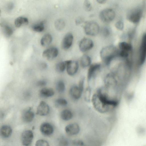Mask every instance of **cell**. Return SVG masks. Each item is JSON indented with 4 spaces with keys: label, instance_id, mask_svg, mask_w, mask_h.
<instances>
[{
    "label": "cell",
    "instance_id": "obj_1",
    "mask_svg": "<svg viewBox=\"0 0 146 146\" xmlns=\"http://www.w3.org/2000/svg\"><path fill=\"white\" fill-rule=\"evenodd\" d=\"M119 50L112 45H108L102 48L100 52L102 60L107 65L109 64L111 60L118 56Z\"/></svg>",
    "mask_w": 146,
    "mask_h": 146
},
{
    "label": "cell",
    "instance_id": "obj_2",
    "mask_svg": "<svg viewBox=\"0 0 146 146\" xmlns=\"http://www.w3.org/2000/svg\"><path fill=\"white\" fill-rule=\"evenodd\" d=\"M84 29L86 35L92 36L97 35L100 30L98 24L93 21L86 22L84 26Z\"/></svg>",
    "mask_w": 146,
    "mask_h": 146
},
{
    "label": "cell",
    "instance_id": "obj_3",
    "mask_svg": "<svg viewBox=\"0 0 146 146\" xmlns=\"http://www.w3.org/2000/svg\"><path fill=\"white\" fill-rule=\"evenodd\" d=\"M91 101L94 108L100 113H106L111 109V108L105 106L100 101L96 93L92 96Z\"/></svg>",
    "mask_w": 146,
    "mask_h": 146
},
{
    "label": "cell",
    "instance_id": "obj_4",
    "mask_svg": "<svg viewBox=\"0 0 146 146\" xmlns=\"http://www.w3.org/2000/svg\"><path fill=\"white\" fill-rule=\"evenodd\" d=\"M142 11L140 8H135L129 11L127 15L126 19L129 22L134 24L138 23L142 15Z\"/></svg>",
    "mask_w": 146,
    "mask_h": 146
},
{
    "label": "cell",
    "instance_id": "obj_5",
    "mask_svg": "<svg viewBox=\"0 0 146 146\" xmlns=\"http://www.w3.org/2000/svg\"><path fill=\"white\" fill-rule=\"evenodd\" d=\"M115 13L112 9L107 8L101 11L99 14V18L103 22L108 23L112 21L115 18Z\"/></svg>",
    "mask_w": 146,
    "mask_h": 146
},
{
    "label": "cell",
    "instance_id": "obj_6",
    "mask_svg": "<svg viewBox=\"0 0 146 146\" xmlns=\"http://www.w3.org/2000/svg\"><path fill=\"white\" fill-rule=\"evenodd\" d=\"M146 34H143L139 47V63L140 65L144 63L146 59Z\"/></svg>",
    "mask_w": 146,
    "mask_h": 146
},
{
    "label": "cell",
    "instance_id": "obj_7",
    "mask_svg": "<svg viewBox=\"0 0 146 146\" xmlns=\"http://www.w3.org/2000/svg\"><path fill=\"white\" fill-rule=\"evenodd\" d=\"M65 61L66 65V68L68 74L71 76L75 74L79 68L78 62L76 61L71 60H67Z\"/></svg>",
    "mask_w": 146,
    "mask_h": 146
},
{
    "label": "cell",
    "instance_id": "obj_8",
    "mask_svg": "<svg viewBox=\"0 0 146 146\" xmlns=\"http://www.w3.org/2000/svg\"><path fill=\"white\" fill-rule=\"evenodd\" d=\"M94 43L90 39L84 38L82 39L79 43V47L80 50L85 52L91 49L94 46Z\"/></svg>",
    "mask_w": 146,
    "mask_h": 146
},
{
    "label": "cell",
    "instance_id": "obj_9",
    "mask_svg": "<svg viewBox=\"0 0 146 146\" xmlns=\"http://www.w3.org/2000/svg\"><path fill=\"white\" fill-rule=\"evenodd\" d=\"M34 137L33 133L30 130L24 131L21 136V140L22 144L25 146H29L32 143Z\"/></svg>",
    "mask_w": 146,
    "mask_h": 146
},
{
    "label": "cell",
    "instance_id": "obj_10",
    "mask_svg": "<svg viewBox=\"0 0 146 146\" xmlns=\"http://www.w3.org/2000/svg\"><path fill=\"white\" fill-rule=\"evenodd\" d=\"M58 49L55 47H52L44 50L42 53L43 56L48 60H52L56 58L58 54Z\"/></svg>",
    "mask_w": 146,
    "mask_h": 146
},
{
    "label": "cell",
    "instance_id": "obj_11",
    "mask_svg": "<svg viewBox=\"0 0 146 146\" xmlns=\"http://www.w3.org/2000/svg\"><path fill=\"white\" fill-rule=\"evenodd\" d=\"M50 111V108L45 102H41L36 110V114L40 116H45L48 114Z\"/></svg>",
    "mask_w": 146,
    "mask_h": 146
},
{
    "label": "cell",
    "instance_id": "obj_12",
    "mask_svg": "<svg viewBox=\"0 0 146 146\" xmlns=\"http://www.w3.org/2000/svg\"><path fill=\"white\" fill-rule=\"evenodd\" d=\"M73 36L71 33H67L64 37L61 42V46L63 49L66 50L72 46L73 40Z\"/></svg>",
    "mask_w": 146,
    "mask_h": 146
},
{
    "label": "cell",
    "instance_id": "obj_13",
    "mask_svg": "<svg viewBox=\"0 0 146 146\" xmlns=\"http://www.w3.org/2000/svg\"><path fill=\"white\" fill-rule=\"evenodd\" d=\"M40 130L43 135L46 136H49L53 133L54 128L52 126L50 123L44 122L41 125Z\"/></svg>",
    "mask_w": 146,
    "mask_h": 146
},
{
    "label": "cell",
    "instance_id": "obj_14",
    "mask_svg": "<svg viewBox=\"0 0 146 146\" xmlns=\"http://www.w3.org/2000/svg\"><path fill=\"white\" fill-rule=\"evenodd\" d=\"M66 133L70 135L78 134L80 131L79 125L77 123H73L67 125L65 128Z\"/></svg>",
    "mask_w": 146,
    "mask_h": 146
},
{
    "label": "cell",
    "instance_id": "obj_15",
    "mask_svg": "<svg viewBox=\"0 0 146 146\" xmlns=\"http://www.w3.org/2000/svg\"><path fill=\"white\" fill-rule=\"evenodd\" d=\"M101 65L99 63H94L89 66L87 73V79L89 81L95 75L96 72L100 69Z\"/></svg>",
    "mask_w": 146,
    "mask_h": 146
},
{
    "label": "cell",
    "instance_id": "obj_16",
    "mask_svg": "<svg viewBox=\"0 0 146 146\" xmlns=\"http://www.w3.org/2000/svg\"><path fill=\"white\" fill-rule=\"evenodd\" d=\"M104 82L106 87H112L116 86L117 81L115 75L109 73L106 76Z\"/></svg>",
    "mask_w": 146,
    "mask_h": 146
},
{
    "label": "cell",
    "instance_id": "obj_17",
    "mask_svg": "<svg viewBox=\"0 0 146 146\" xmlns=\"http://www.w3.org/2000/svg\"><path fill=\"white\" fill-rule=\"evenodd\" d=\"M12 133V129L9 125H4L0 127V136L4 139L10 137Z\"/></svg>",
    "mask_w": 146,
    "mask_h": 146
},
{
    "label": "cell",
    "instance_id": "obj_18",
    "mask_svg": "<svg viewBox=\"0 0 146 146\" xmlns=\"http://www.w3.org/2000/svg\"><path fill=\"white\" fill-rule=\"evenodd\" d=\"M83 91L78 86H72L69 90V94L71 97L74 100H78L81 97Z\"/></svg>",
    "mask_w": 146,
    "mask_h": 146
},
{
    "label": "cell",
    "instance_id": "obj_19",
    "mask_svg": "<svg viewBox=\"0 0 146 146\" xmlns=\"http://www.w3.org/2000/svg\"><path fill=\"white\" fill-rule=\"evenodd\" d=\"M2 32L7 38L10 37L13 33L14 29L13 27L9 24L3 23L1 24Z\"/></svg>",
    "mask_w": 146,
    "mask_h": 146
},
{
    "label": "cell",
    "instance_id": "obj_20",
    "mask_svg": "<svg viewBox=\"0 0 146 146\" xmlns=\"http://www.w3.org/2000/svg\"><path fill=\"white\" fill-rule=\"evenodd\" d=\"M35 114L31 109L25 110L23 113L22 118L23 121L27 123L31 122L33 119Z\"/></svg>",
    "mask_w": 146,
    "mask_h": 146
},
{
    "label": "cell",
    "instance_id": "obj_21",
    "mask_svg": "<svg viewBox=\"0 0 146 146\" xmlns=\"http://www.w3.org/2000/svg\"><path fill=\"white\" fill-rule=\"evenodd\" d=\"M39 94L42 97L46 98L53 96L54 94V92L51 88H43L40 90Z\"/></svg>",
    "mask_w": 146,
    "mask_h": 146
},
{
    "label": "cell",
    "instance_id": "obj_22",
    "mask_svg": "<svg viewBox=\"0 0 146 146\" xmlns=\"http://www.w3.org/2000/svg\"><path fill=\"white\" fill-rule=\"evenodd\" d=\"M29 23V20L27 17H19L17 18L14 21L15 26L19 28L23 25L27 24Z\"/></svg>",
    "mask_w": 146,
    "mask_h": 146
},
{
    "label": "cell",
    "instance_id": "obj_23",
    "mask_svg": "<svg viewBox=\"0 0 146 146\" xmlns=\"http://www.w3.org/2000/svg\"><path fill=\"white\" fill-rule=\"evenodd\" d=\"M52 40V37L51 35L48 33L46 34L42 38L40 43L42 46H46L51 43Z\"/></svg>",
    "mask_w": 146,
    "mask_h": 146
},
{
    "label": "cell",
    "instance_id": "obj_24",
    "mask_svg": "<svg viewBox=\"0 0 146 146\" xmlns=\"http://www.w3.org/2000/svg\"><path fill=\"white\" fill-rule=\"evenodd\" d=\"M91 60L90 57L86 54L83 55L80 60V64L83 68H86L91 64Z\"/></svg>",
    "mask_w": 146,
    "mask_h": 146
},
{
    "label": "cell",
    "instance_id": "obj_25",
    "mask_svg": "<svg viewBox=\"0 0 146 146\" xmlns=\"http://www.w3.org/2000/svg\"><path fill=\"white\" fill-rule=\"evenodd\" d=\"M45 22L41 21L33 25L32 26V29L35 32H40L44 31V29Z\"/></svg>",
    "mask_w": 146,
    "mask_h": 146
},
{
    "label": "cell",
    "instance_id": "obj_26",
    "mask_svg": "<svg viewBox=\"0 0 146 146\" xmlns=\"http://www.w3.org/2000/svg\"><path fill=\"white\" fill-rule=\"evenodd\" d=\"M73 116L72 111L67 109L63 110L60 114L61 118L64 120L68 121L71 119Z\"/></svg>",
    "mask_w": 146,
    "mask_h": 146
},
{
    "label": "cell",
    "instance_id": "obj_27",
    "mask_svg": "<svg viewBox=\"0 0 146 146\" xmlns=\"http://www.w3.org/2000/svg\"><path fill=\"white\" fill-rule=\"evenodd\" d=\"M54 25L56 30L58 31H61L64 28L66 24L65 21L63 19H59L55 21Z\"/></svg>",
    "mask_w": 146,
    "mask_h": 146
},
{
    "label": "cell",
    "instance_id": "obj_28",
    "mask_svg": "<svg viewBox=\"0 0 146 146\" xmlns=\"http://www.w3.org/2000/svg\"><path fill=\"white\" fill-rule=\"evenodd\" d=\"M120 50H125L129 51L132 49V46L129 43L125 42H121L118 44Z\"/></svg>",
    "mask_w": 146,
    "mask_h": 146
},
{
    "label": "cell",
    "instance_id": "obj_29",
    "mask_svg": "<svg viewBox=\"0 0 146 146\" xmlns=\"http://www.w3.org/2000/svg\"><path fill=\"white\" fill-rule=\"evenodd\" d=\"M56 88L59 93H62L64 92L65 89V86L64 82L61 80L58 81L56 83Z\"/></svg>",
    "mask_w": 146,
    "mask_h": 146
},
{
    "label": "cell",
    "instance_id": "obj_30",
    "mask_svg": "<svg viewBox=\"0 0 146 146\" xmlns=\"http://www.w3.org/2000/svg\"><path fill=\"white\" fill-rule=\"evenodd\" d=\"M66 66V65L65 61L60 62L56 65V70L58 72H62L65 70Z\"/></svg>",
    "mask_w": 146,
    "mask_h": 146
},
{
    "label": "cell",
    "instance_id": "obj_31",
    "mask_svg": "<svg viewBox=\"0 0 146 146\" xmlns=\"http://www.w3.org/2000/svg\"><path fill=\"white\" fill-rule=\"evenodd\" d=\"M91 90L90 87H87L85 90L84 94V98L87 102H90L91 100Z\"/></svg>",
    "mask_w": 146,
    "mask_h": 146
},
{
    "label": "cell",
    "instance_id": "obj_32",
    "mask_svg": "<svg viewBox=\"0 0 146 146\" xmlns=\"http://www.w3.org/2000/svg\"><path fill=\"white\" fill-rule=\"evenodd\" d=\"M100 31L102 35L105 37L109 36L111 33L110 29L106 26L102 27Z\"/></svg>",
    "mask_w": 146,
    "mask_h": 146
},
{
    "label": "cell",
    "instance_id": "obj_33",
    "mask_svg": "<svg viewBox=\"0 0 146 146\" xmlns=\"http://www.w3.org/2000/svg\"><path fill=\"white\" fill-rule=\"evenodd\" d=\"M83 7L84 9L86 11H90L92 9V6L89 0H84Z\"/></svg>",
    "mask_w": 146,
    "mask_h": 146
},
{
    "label": "cell",
    "instance_id": "obj_34",
    "mask_svg": "<svg viewBox=\"0 0 146 146\" xmlns=\"http://www.w3.org/2000/svg\"><path fill=\"white\" fill-rule=\"evenodd\" d=\"M55 103L58 106H64L68 104L67 100L63 98H58L56 100Z\"/></svg>",
    "mask_w": 146,
    "mask_h": 146
},
{
    "label": "cell",
    "instance_id": "obj_35",
    "mask_svg": "<svg viewBox=\"0 0 146 146\" xmlns=\"http://www.w3.org/2000/svg\"><path fill=\"white\" fill-rule=\"evenodd\" d=\"M129 55V51L120 50H119L118 56L123 58H127Z\"/></svg>",
    "mask_w": 146,
    "mask_h": 146
},
{
    "label": "cell",
    "instance_id": "obj_36",
    "mask_svg": "<svg viewBox=\"0 0 146 146\" xmlns=\"http://www.w3.org/2000/svg\"><path fill=\"white\" fill-rule=\"evenodd\" d=\"M35 145L36 146H48L49 143L43 139H39L37 140Z\"/></svg>",
    "mask_w": 146,
    "mask_h": 146
},
{
    "label": "cell",
    "instance_id": "obj_37",
    "mask_svg": "<svg viewBox=\"0 0 146 146\" xmlns=\"http://www.w3.org/2000/svg\"><path fill=\"white\" fill-rule=\"evenodd\" d=\"M115 27L117 30L120 31H122L124 27V23L121 21H118L115 23Z\"/></svg>",
    "mask_w": 146,
    "mask_h": 146
},
{
    "label": "cell",
    "instance_id": "obj_38",
    "mask_svg": "<svg viewBox=\"0 0 146 146\" xmlns=\"http://www.w3.org/2000/svg\"><path fill=\"white\" fill-rule=\"evenodd\" d=\"M14 7V4L12 2L8 3L5 7V9L8 12H11L13 9Z\"/></svg>",
    "mask_w": 146,
    "mask_h": 146
},
{
    "label": "cell",
    "instance_id": "obj_39",
    "mask_svg": "<svg viewBox=\"0 0 146 146\" xmlns=\"http://www.w3.org/2000/svg\"><path fill=\"white\" fill-rule=\"evenodd\" d=\"M59 143L60 146H67L68 145V142L66 139L62 137L59 139Z\"/></svg>",
    "mask_w": 146,
    "mask_h": 146
},
{
    "label": "cell",
    "instance_id": "obj_40",
    "mask_svg": "<svg viewBox=\"0 0 146 146\" xmlns=\"http://www.w3.org/2000/svg\"><path fill=\"white\" fill-rule=\"evenodd\" d=\"M84 76L82 77L79 80L78 86L79 88L82 91L84 89Z\"/></svg>",
    "mask_w": 146,
    "mask_h": 146
},
{
    "label": "cell",
    "instance_id": "obj_41",
    "mask_svg": "<svg viewBox=\"0 0 146 146\" xmlns=\"http://www.w3.org/2000/svg\"><path fill=\"white\" fill-rule=\"evenodd\" d=\"M73 144L75 145L82 146L84 145L83 142L80 140H75L73 141Z\"/></svg>",
    "mask_w": 146,
    "mask_h": 146
},
{
    "label": "cell",
    "instance_id": "obj_42",
    "mask_svg": "<svg viewBox=\"0 0 146 146\" xmlns=\"http://www.w3.org/2000/svg\"><path fill=\"white\" fill-rule=\"evenodd\" d=\"M37 85L39 87H43L45 86L46 84V81L43 80L38 81L37 82Z\"/></svg>",
    "mask_w": 146,
    "mask_h": 146
},
{
    "label": "cell",
    "instance_id": "obj_43",
    "mask_svg": "<svg viewBox=\"0 0 146 146\" xmlns=\"http://www.w3.org/2000/svg\"><path fill=\"white\" fill-rule=\"evenodd\" d=\"M84 21V19L82 17H77L75 20V23L76 25H79L82 23Z\"/></svg>",
    "mask_w": 146,
    "mask_h": 146
},
{
    "label": "cell",
    "instance_id": "obj_44",
    "mask_svg": "<svg viewBox=\"0 0 146 146\" xmlns=\"http://www.w3.org/2000/svg\"><path fill=\"white\" fill-rule=\"evenodd\" d=\"M40 67L42 69H45L47 67V65L46 63L43 62L40 64Z\"/></svg>",
    "mask_w": 146,
    "mask_h": 146
},
{
    "label": "cell",
    "instance_id": "obj_45",
    "mask_svg": "<svg viewBox=\"0 0 146 146\" xmlns=\"http://www.w3.org/2000/svg\"><path fill=\"white\" fill-rule=\"evenodd\" d=\"M99 4H104L106 3L107 0H96Z\"/></svg>",
    "mask_w": 146,
    "mask_h": 146
}]
</instances>
